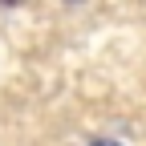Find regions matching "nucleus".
<instances>
[{"instance_id": "1", "label": "nucleus", "mask_w": 146, "mask_h": 146, "mask_svg": "<svg viewBox=\"0 0 146 146\" xmlns=\"http://www.w3.org/2000/svg\"><path fill=\"white\" fill-rule=\"evenodd\" d=\"M89 146H122V142H110V138H98V142H89Z\"/></svg>"}]
</instances>
